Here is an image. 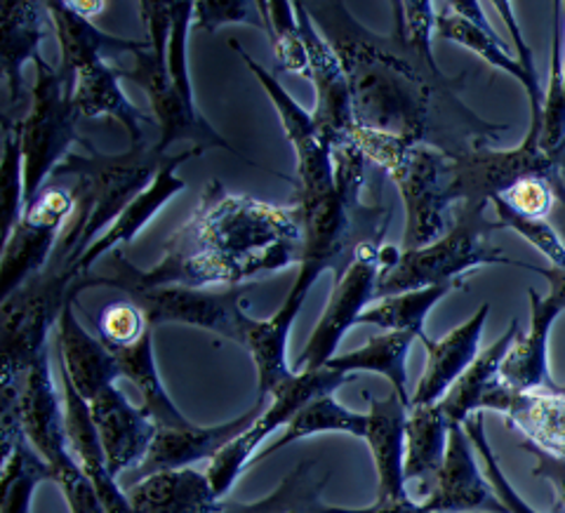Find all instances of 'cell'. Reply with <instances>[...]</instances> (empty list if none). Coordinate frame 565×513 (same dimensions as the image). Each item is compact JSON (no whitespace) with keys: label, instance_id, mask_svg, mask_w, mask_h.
<instances>
[{"label":"cell","instance_id":"6da1fadb","mask_svg":"<svg viewBox=\"0 0 565 513\" xmlns=\"http://www.w3.org/2000/svg\"><path fill=\"white\" fill-rule=\"evenodd\" d=\"M347 71L356 126L427 145L452 158L486 149L504 126L469 111L459 78L444 76L431 55L434 3H392L394 29L380 35L363 26L344 3H307Z\"/></svg>","mask_w":565,"mask_h":513},{"label":"cell","instance_id":"7a4b0ae2","mask_svg":"<svg viewBox=\"0 0 565 513\" xmlns=\"http://www.w3.org/2000/svg\"><path fill=\"white\" fill-rule=\"evenodd\" d=\"M302 222L295 205L278 207L234 196L220 182H207L193 215L168 245L201 264L210 286H245L262 274L288 269L302 259Z\"/></svg>","mask_w":565,"mask_h":513},{"label":"cell","instance_id":"3957f363","mask_svg":"<svg viewBox=\"0 0 565 513\" xmlns=\"http://www.w3.org/2000/svg\"><path fill=\"white\" fill-rule=\"evenodd\" d=\"M332 158L334 184L313 193L297 191L292 201L305 234L302 259L286 302L267 318V325L282 340L290 338L295 318L318 276L323 271H332L334 278L344 276L363 245L382 243L394 212L392 205L361 203L365 156L351 139L334 149Z\"/></svg>","mask_w":565,"mask_h":513},{"label":"cell","instance_id":"277c9868","mask_svg":"<svg viewBox=\"0 0 565 513\" xmlns=\"http://www.w3.org/2000/svg\"><path fill=\"white\" fill-rule=\"evenodd\" d=\"M488 205L490 201L457 203L446 236L419 250H396L392 245H384L375 299L444 286L490 264L527 269V264L504 257L500 247L492 245V234L504 226L486 220Z\"/></svg>","mask_w":565,"mask_h":513},{"label":"cell","instance_id":"5b68a950","mask_svg":"<svg viewBox=\"0 0 565 513\" xmlns=\"http://www.w3.org/2000/svg\"><path fill=\"white\" fill-rule=\"evenodd\" d=\"M365 158L377 163L398 186L405 205L403 250H419L446 236L452 205L455 158L427 145H413L382 132L353 128L351 137Z\"/></svg>","mask_w":565,"mask_h":513},{"label":"cell","instance_id":"8992f818","mask_svg":"<svg viewBox=\"0 0 565 513\" xmlns=\"http://www.w3.org/2000/svg\"><path fill=\"white\" fill-rule=\"evenodd\" d=\"M141 20L149 29V47L135 55V68L120 71V81H130L147 93L149 104L156 116V126L161 137H158V149L168 153L174 141H193V147L205 149H224L238 153L232 145L210 126V122L199 114L177 93V87L168 71V41L172 29V3H139Z\"/></svg>","mask_w":565,"mask_h":513},{"label":"cell","instance_id":"52a82bcc","mask_svg":"<svg viewBox=\"0 0 565 513\" xmlns=\"http://www.w3.org/2000/svg\"><path fill=\"white\" fill-rule=\"evenodd\" d=\"M35 64V85L31 90V109L22 120H14L22 137L24 153V207L47 186L68 147L78 141L76 76L60 66H50L43 57Z\"/></svg>","mask_w":565,"mask_h":513},{"label":"cell","instance_id":"ba28073f","mask_svg":"<svg viewBox=\"0 0 565 513\" xmlns=\"http://www.w3.org/2000/svg\"><path fill=\"white\" fill-rule=\"evenodd\" d=\"M170 156L172 153L158 149V145H141L130 147V151L120 156L90 151V156L68 153L64 158L52 177H74V186L93 205L90 222H87L81 241V257L120 217V212L156 180Z\"/></svg>","mask_w":565,"mask_h":513},{"label":"cell","instance_id":"9c48e42d","mask_svg":"<svg viewBox=\"0 0 565 513\" xmlns=\"http://www.w3.org/2000/svg\"><path fill=\"white\" fill-rule=\"evenodd\" d=\"M74 286L57 264L31 278L14 295L3 299V380L0 384H22L29 370L47 353V334L60 323Z\"/></svg>","mask_w":565,"mask_h":513},{"label":"cell","instance_id":"30bf717a","mask_svg":"<svg viewBox=\"0 0 565 513\" xmlns=\"http://www.w3.org/2000/svg\"><path fill=\"white\" fill-rule=\"evenodd\" d=\"M540 135L537 128H527L525 139L516 149H479L455 158L450 184L452 205L465 201H492L527 177H540L558 193V201H565L561 177L565 170V151L546 153L540 147Z\"/></svg>","mask_w":565,"mask_h":513},{"label":"cell","instance_id":"8fae6325","mask_svg":"<svg viewBox=\"0 0 565 513\" xmlns=\"http://www.w3.org/2000/svg\"><path fill=\"white\" fill-rule=\"evenodd\" d=\"M353 375L334 373V370H316V373H295L288 382H282L271 394V405L264 410L250 429H245L238 438H234L207 467V479L217 498L224 500L226 492L236 485L241 473L253 467L257 457V448L302 413L307 405L321 396H332L340 386L349 384Z\"/></svg>","mask_w":565,"mask_h":513},{"label":"cell","instance_id":"7c38bea8","mask_svg":"<svg viewBox=\"0 0 565 513\" xmlns=\"http://www.w3.org/2000/svg\"><path fill=\"white\" fill-rule=\"evenodd\" d=\"M76 193L47 184L26 207L20 224L3 241V264H0V297L8 299L31 278L39 276L55 255L60 232L76 215Z\"/></svg>","mask_w":565,"mask_h":513},{"label":"cell","instance_id":"4fadbf2b","mask_svg":"<svg viewBox=\"0 0 565 513\" xmlns=\"http://www.w3.org/2000/svg\"><path fill=\"white\" fill-rule=\"evenodd\" d=\"M253 286H236L224 292L191 290L182 286L168 288H122L130 302L145 311L149 325L156 330L166 323H180L215 332L224 340L245 344L253 318L243 311V297Z\"/></svg>","mask_w":565,"mask_h":513},{"label":"cell","instance_id":"5bb4252c","mask_svg":"<svg viewBox=\"0 0 565 513\" xmlns=\"http://www.w3.org/2000/svg\"><path fill=\"white\" fill-rule=\"evenodd\" d=\"M382 243L363 245L344 276L334 278L328 307L318 318L305 351L299 353L292 367L295 373H316L338 356L344 334L359 325V318L367 309L370 299H375L377 278L382 274Z\"/></svg>","mask_w":565,"mask_h":513},{"label":"cell","instance_id":"9a60e30c","mask_svg":"<svg viewBox=\"0 0 565 513\" xmlns=\"http://www.w3.org/2000/svg\"><path fill=\"white\" fill-rule=\"evenodd\" d=\"M295 12L309 55V78L316 90V106L311 111L316 130L332 149H338L347 145L353 128H356L347 71L338 52L330 47L321 31L316 29L307 3H295Z\"/></svg>","mask_w":565,"mask_h":513},{"label":"cell","instance_id":"2e32d148","mask_svg":"<svg viewBox=\"0 0 565 513\" xmlns=\"http://www.w3.org/2000/svg\"><path fill=\"white\" fill-rule=\"evenodd\" d=\"M232 47L238 52V57L243 60V64L250 68V74L259 81L262 90L269 95V99L276 106V114L280 118V126L286 137L290 139V145L295 149V158H297V191L305 193H313V191H323L330 189L334 184V149L328 145V141L318 135L313 116L309 111H305L299 106L286 87L280 85V81L269 74L259 62H255L247 52L232 41Z\"/></svg>","mask_w":565,"mask_h":513},{"label":"cell","instance_id":"e0dca14e","mask_svg":"<svg viewBox=\"0 0 565 513\" xmlns=\"http://www.w3.org/2000/svg\"><path fill=\"white\" fill-rule=\"evenodd\" d=\"M473 452L476 448L465 427H459V424L450 427L446 462L436 475L431 492L424 502H419L424 509L434 513H509L500 494L488 481L486 469H479Z\"/></svg>","mask_w":565,"mask_h":513},{"label":"cell","instance_id":"ac0fdd59","mask_svg":"<svg viewBox=\"0 0 565 513\" xmlns=\"http://www.w3.org/2000/svg\"><path fill=\"white\" fill-rule=\"evenodd\" d=\"M264 410H267V398L257 396L250 410L236 419L215 424V427H201V424H189V427L182 429L158 427L147 459L139 469H135V483L161 471L189 469L191 464L203 462V459L212 462L234 438H238L245 429H250Z\"/></svg>","mask_w":565,"mask_h":513},{"label":"cell","instance_id":"d6986e66","mask_svg":"<svg viewBox=\"0 0 565 513\" xmlns=\"http://www.w3.org/2000/svg\"><path fill=\"white\" fill-rule=\"evenodd\" d=\"M486 410L500 413L530 446L565 462V392H516L498 380L483 398Z\"/></svg>","mask_w":565,"mask_h":513},{"label":"cell","instance_id":"ffe728a7","mask_svg":"<svg viewBox=\"0 0 565 513\" xmlns=\"http://www.w3.org/2000/svg\"><path fill=\"white\" fill-rule=\"evenodd\" d=\"M87 405L97 424L109 471L118 475L128 469H139L158 431L151 415L145 408H135L116 384Z\"/></svg>","mask_w":565,"mask_h":513},{"label":"cell","instance_id":"44dd1931","mask_svg":"<svg viewBox=\"0 0 565 513\" xmlns=\"http://www.w3.org/2000/svg\"><path fill=\"white\" fill-rule=\"evenodd\" d=\"M530 328L519 332L500 367V380L516 392H565L550 373V334L556 318L565 311L558 299L530 288Z\"/></svg>","mask_w":565,"mask_h":513},{"label":"cell","instance_id":"7402d4cb","mask_svg":"<svg viewBox=\"0 0 565 513\" xmlns=\"http://www.w3.org/2000/svg\"><path fill=\"white\" fill-rule=\"evenodd\" d=\"M201 153H203L201 149H189L168 158V163L161 168V172L156 174V180L141 191L126 210L120 212V217L106 228V232L90 247H87L85 255L74 264V269H71L74 282L81 276L90 274L99 259L116 253L120 245L135 241V236L149 224V220L156 217L158 212L163 210V205L177 196V193H182L186 189V182L182 177H177V168L184 165L189 158H196Z\"/></svg>","mask_w":565,"mask_h":513},{"label":"cell","instance_id":"603a6c76","mask_svg":"<svg viewBox=\"0 0 565 513\" xmlns=\"http://www.w3.org/2000/svg\"><path fill=\"white\" fill-rule=\"evenodd\" d=\"M367 398V434L365 443L373 455L377 471V504H394L408 500L405 490V421H408V408L396 392L386 398Z\"/></svg>","mask_w":565,"mask_h":513},{"label":"cell","instance_id":"cb8c5ba5","mask_svg":"<svg viewBox=\"0 0 565 513\" xmlns=\"http://www.w3.org/2000/svg\"><path fill=\"white\" fill-rule=\"evenodd\" d=\"M62 403H64L68 448L74 452L76 462L81 464L87 479H90V483L95 485L104 511L135 513L128 500V492L118 485L116 475L109 471V467H106V457H104L97 424L90 413V405H87V400L76 392L74 384H71L64 375H62Z\"/></svg>","mask_w":565,"mask_h":513},{"label":"cell","instance_id":"d4e9b609","mask_svg":"<svg viewBox=\"0 0 565 513\" xmlns=\"http://www.w3.org/2000/svg\"><path fill=\"white\" fill-rule=\"evenodd\" d=\"M490 316V302H483L467 323L450 330L446 338L427 340V365L415 386L411 405H436L446 398L450 386L467 373V367L479 359L483 328Z\"/></svg>","mask_w":565,"mask_h":513},{"label":"cell","instance_id":"484cf974","mask_svg":"<svg viewBox=\"0 0 565 513\" xmlns=\"http://www.w3.org/2000/svg\"><path fill=\"white\" fill-rule=\"evenodd\" d=\"M57 346L60 373L74 384L76 392L87 403H93L102 392L122 377L111 351L81 325L74 302H68L62 311L57 323Z\"/></svg>","mask_w":565,"mask_h":513},{"label":"cell","instance_id":"4316f807","mask_svg":"<svg viewBox=\"0 0 565 513\" xmlns=\"http://www.w3.org/2000/svg\"><path fill=\"white\" fill-rule=\"evenodd\" d=\"M45 3L35 0H6L0 6V33H3V78L8 87V111L10 118L17 106L24 101V78L22 68L26 62L41 57V43L50 33V14H43Z\"/></svg>","mask_w":565,"mask_h":513},{"label":"cell","instance_id":"83f0119b","mask_svg":"<svg viewBox=\"0 0 565 513\" xmlns=\"http://www.w3.org/2000/svg\"><path fill=\"white\" fill-rule=\"evenodd\" d=\"M126 492L135 513H222L224 504L207 473L191 467L147 475Z\"/></svg>","mask_w":565,"mask_h":513},{"label":"cell","instance_id":"f1b7e54d","mask_svg":"<svg viewBox=\"0 0 565 513\" xmlns=\"http://www.w3.org/2000/svg\"><path fill=\"white\" fill-rule=\"evenodd\" d=\"M436 39H444L450 43L462 45L471 52H476L483 62L490 66L504 71V74L514 76L527 95L530 101V128H537L542 132V109H544V93L540 87L537 71H527L519 57L511 55V50L504 41H494L481 29H476L462 17L455 14L446 3L438 6L436 12Z\"/></svg>","mask_w":565,"mask_h":513},{"label":"cell","instance_id":"f546056e","mask_svg":"<svg viewBox=\"0 0 565 513\" xmlns=\"http://www.w3.org/2000/svg\"><path fill=\"white\" fill-rule=\"evenodd\" d=\"M120 66H111L106 60H95L76 71V109L85 118L109 116L128 130L132 147L145 145L141 122H153L145 111L120 90Z\"/></svg>","mask_w":565,"mask_h":513},{"label":"cell","instance_id":"4dcf8cb0","mask_svg":"<svg viewBox=\"0 0 565 513\" xmlns=\"http://www.w3.org/2000/svg\"><path fill=\"white\" fill-rule=\"evenodd\" d=\"M450 419L440 405H411L405 421V481L417 483L427 498L436 475L446 462Z\"/></svg>","mask_w":565,"mask_h":513},{"label":"cell","instance_id":"1f68e13d","mask_svg":"<svg viewBox=\"0 0 565 513\" xmlns=\"http://www.w3.org/2000/svg\"><path fill=\"white\" fill-rule=\"evenodd\" d=\"M45 8L57 31V41L62 50L60 68H64L71 76H76V71L81 66L95 60L122 55V52H132V55H137V52L149 47V41H130L120 39V35H109L99 31L90 20H85V17L71 10L66 0H62V3H45Z\"/></svg>","mask_w":565,"mask_h":513},{"label":"cell","instance_id":"d6a6232c","mask_svg":"<svg viewBox=\"0 0 565 513\" xmlns=\"http://www.w3.org/2000/svg\"><path fill=\"white\" fill-rule=\"evenodd\" d=\"M111 356L116 359L120 375L130 380L141 396V408H145L151 419L161 429H182L193 424L168 396L166 386L158 375L156 359H153V330L145 338H139L135 344L114 349Z\"/></svg>","mask_w":565,"mask_h":513},{"label":"cell","instance_id":"836d02e7","mask_svg":"<svg viewBox=\"0 0 565 513\" xmlns=\"http://www.w3.org/2000/svg\"><path fill=\"white\" fill-rule=\"evenodd\" d=\"M417 338L413 332H384L370 338L361 349L338 353L326 367L334 373H375L392 382L394 392L411 405L408 394V353Z\"/></svg>","mask_w":565,"mask_h":513},{"label":"cell","instance_id":"e575fe53","mask_svg":"<svg viewBox=\"0 0 565 513\" xmlns=\"http://www.w3.org/2000/svg\"><path fill=\"white\" fill-rule=\"evenodd\" d=\"M516 338H519V321L514 318L502 338L479 353V359L467 367V373L450 386L446 398L438 403L452 427L455 424L465 427V421L469 417L481 413L483 398L490 392V386L500 380V367L507 359L511 344L516 342Z\"/></svg>","mask_w":565,"mask_h":513},{"label":"cell","instance_id":"d590c367","mask_svg":"<svg viewBox=\"0 0 565 513\" xmlns=\"http://www.w3.org/2000/svg\"><path fill=\"white\" fill-rule=\"evenodd\" d=\"M465 286H467V278H459L452 282H444V286L384 297L377 304L367 307L361 313L359 325H375L386 332H413L415 338L424 344L429 340L427 330H424L429 311L440 302V299H446L450 292Z\"/></svg>","mask_w":565,"mask_h":513},{"label":"cell","instance_id":"8d00e7d4","mask_svg":"<svg viewBox=\"0 0 565 513\" xmlns=\"http://www.w3.org/2000/svg\"><path fill=\"white\" fill-rule=\"evenodd\" d=\"M316 434H347V436L365 440L367 413L361 415L344 408V405L334 398V394L316 398L288 424L286 431H282V436L276 440V443H271L267 450H262L253 459V464H259L267 457L276 455L278 450L297 443V440L311 438Z\"/></svg>","mask_w":565,"mask_h":513},{"label":"cell","instance_id":"74e56055","mask_svg":"<svg viewBox=\"0 0 565 513\" xmlns=\"http://www.w3.org/2000/svg\"><path fill=\"white\" fill-rule=\"evenodd\" d=\"M326 481L328 473L321 475L316 462H302L280 481L269 498L253 504L224 502L222 513H323L326 502L321 500V490Z\"/></svg>","mask_w":565,"mask_h":513},{"label":"cell","instance_id":"f35d334b","mask_svg":"<svg viewBox=\"0 0 565 513\" xmlns=\"http://www.w3.org/2000/svg\"><path fill=\"white\" fill-rule=\"evenodd\" d=\"M257 10L262 14L264 31L269 33L278 66L288 74L309 76V55L307 45L299 31L295 3L286 0H257Z\"/></svg>","mask_w":565,"mask_h":513},{"label":"cell","instance_id":"ab89813d","mask_svg":"<svg viewBox=\"0 0 565 513\" xmlns=\"http://www.w3.org/2000/svg\"><path fill=\"white\" fill-rule=\"evenodd\" d=\"M52 481V471L45 459L31 448L29 440H20L17 448L3 457V513H31L33 492L41 483Z\"/></svg>","mask_w":565,"mask_h":513},{"label":"cell","instance_id":"60d3db41","mask_svg":"<svg viewBox=\"0 0 565 513\" xmlns=\"http://www.w3.org/2000/svg\"><path fill=\"white\" fill-rule=\"evenodd\" d=\"M3 241L24 215V153L14 120L3 118Z\"/></svg>","mask_w":565,"mask_h":513},{"label":"cell","instance_id":"b9f144b4","mask_svg":"<svg viewBox=\"0 0 565 513\" xmlns=\"http://www.w3.org/2000/svg\"><path fill=\"white\" fill-rule=\"evenodd\" d=\"M465 431L469 434L476 452L481 455L488 481L492 483L494 492L500 494V500L504 502L507 511H509V513H540L537 509H533V506H530V504L521 498V494L516 492V488L511 485L509 479L504 475V471H502V467H500V459H498V455H494V450H492V446H490V440H488V434H486V415L479 413V415L469 417V419L465 421ZM552 513H565V506H563L561 502H556Z\"/></svg>","mask_w":565,"mask_h":513},{"label":"cell","instance_id":"7bdbcfd3","mask_svg":"<svg viewBox=\"0 0 565 513\" xmlns=\"http://www.w3.org/2000/svg\"><path fill=\"white\" fill-rule=\"evenodd\" d=\"M490 203L494 212H498V222L504 228H511V232H516L521 238H525L546 261H550V267L565 271V243L550 222L523 217L500 199H492Z\"/></svg>","mask_w":565,"mask_h":513},{"label":"cell","instance_id":"ee69618b","mask_svg":"<svg viewBox=\"0 0 565 513\" xmlns=\"http://www.w3.org/2000/svg\"><path fill=\"white\" fill-rule=\"evenodd\" d=\"M149 330L153 328L149 325L145 311L132 304L130 299L104 307L97 316V338L109 351L135 344Z\"/></svg>","mask_w":565,"mask_h":513},{"label":"cell","instance_id":"f6af8a7d","mask_svg":"<svg viewBox=\"0 0 565 513\" xmlns=\"http://www.w3.org/2000/svg\"><path fill=\"white\" fill-rule=\"evenodd\" d=\"M193 17V3H172V29L168 41V71L182 99L196 109L189 78V60H186V41H189V24Z\"/></svg>","mask_w":565,"mask_h":513},{"label":"cell","instance_id":"bcb514c9","mask_svg":"<svg viewBox=\"0 0 565 513\" xmlns=\"http://www.w3.org/2000/svg\"><path fill=\"white\" fill-rule=\"evenodd\" d=\"M193 22H196V29L207 33H215L224 24H250L264 29L257 3H245V0H205V3H193Z\"/></svg>","mask_w":565,"mask_h":513},{"label":"cell","instance_id":"7dc6e473","mask_svg":"<svg viewBox=\"0 0 565 513\" xmlns=\"http://www.w3.org/2000/svg\"><path fill=\"white\" fill-rule=\"evenodd\" d=\"M494 199H500L523 217L544 220L554 207L558 193L544 180H540V177H527V180L516 182L509 191H504L502 196H494Z\"/></svg>","mask_w":565,"mask_h":513},{"label":"cell","instance_id":"c3c4849f","mask_svg":"<svg viewBox=\"0 0 565 513\" xmlns=\"http://www.w3.org/2000/svg\"><path fill=\"white\" fill-rule=\"evenodd\" d=\"M523 450L535 457L533 473L537 475V479H544L554 488L556 502H561L565 506V462H561V459L546 455L544 450L530 446V443H523Z\"/></svg>","mask_w":565,"mask_h":513},{"label":"cell","instance_id":"681fc988","mask_svg":"<svg viewBox=\"0 0 565 513\" xmlns=\"http://www.w3.org/2000/svg\"><path fill=\"white\" fill-rule=\"evenodd\" d=\"M455 14L462 17L469 24H473L476 29H481L483 33H488L490 39L494 41H502V35L492 29V24L488 22V17L483 12V3L479 0H457V3H446Z\"/></svg>","mask_w":565,"mask_h":513},{"label":"cell","instance_id":"f907efd6","mask_svg":"<svg viewBox=\"0 0 565 513\" xmlns=\"http://www.w3.org/2000/svg\"><path fill=\"white\" fill-rule=\"evenodd\" d=\"M323 513H434L429 509H424L422 504L413 502L411 498L403 500V502H394V504H377L373 502L365 509H342V506H330L326 504Z\"/></svg>","mask_w":565,"mask_h":513},{"label":"cell","instance_id":"816d5d0a","mask_svg":"<svg viewBox=\"0 0 565 513\" xmlns=\"http://www.w3.org/2000/svg\"><path fill=\"white\" fill-rule=\"evenodd\" d=\"M68 8L78 12L81 17H85V20H90V17H97L106 3H102V0H93V3H85V0H78V3H68Z\"/></svg>","mask_w":565,"mask_h":513},{"label":"cell","instance_id":"f5cc1de1","mask_svg":"<svg viewBox=\"0 0 565 513\" xmlns=\"http://www.w3.org/2000/svg\"><path fill=\"white\" fill-rule=\"evenodd\" d=\"M563 90H565V52H563Z\"/></svg>","mask_w":565,"mask_h":513}]
</instances>
